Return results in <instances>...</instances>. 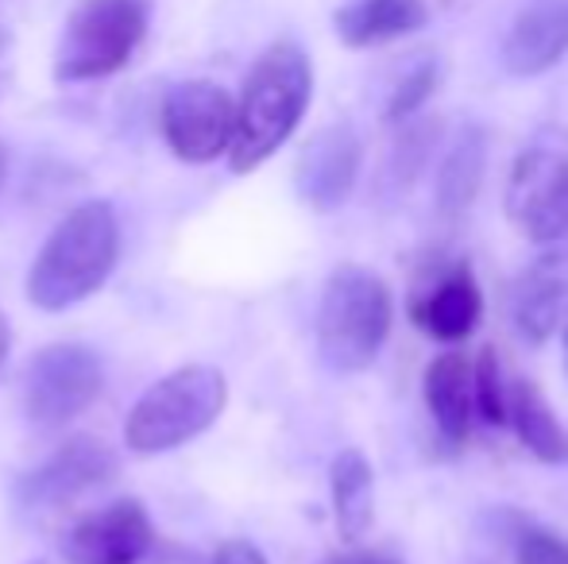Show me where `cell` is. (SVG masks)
<instances>
[{
	"label": "cell",
	"mask_w": 568,
	"mask_h": 564,
	"mask_svg": "<svg viewBox=\"0 0 568 564\" xmlns=\"http://www.w3.org/2000/svg\"><path fill=\"white\" fill-rule=\"evenodd\" d=\"M314 93V70L298 43H271L255 59L244 93L236 101V129L229 143V163L236 174L267 163L306 116Z\"/></svg>",
	"instance_id": "cell-1"
},
{
	"label": "cell",
	"mask_w": 568,
	"mask_h": 564,
	"mask_svg": "<svg viewBox=\"0 0 568 564\" xmlns=\"http://www.w3.org/2000/svg\"><path fill=\"white\" fill-rule=\"evenodd\" d=\"M120 256V225L109 202H85L47 236L28 271V298L39 309H70L113 275Z\"/></svg>",
	"instance_id": "cell-2"
},
{
	"label": "cell",
	"mask_w": 568,
	"mask_h": 564,
	"mask_svg": "<svg viewBox=\"0 0 568 564\" xmlns=\"http://www.w3.org/2000/svg\"><path fill=\"white\" fill-rule=\"evenodd\" d=\"M390 290L375 271L359 264H341L329 275L317 306V348L333 371H364L379 356L390 332Z\"/></svg>",
	"instance_id": "cell-3"
},
{
	"label": "cell",
	"mask_w": 568,
	"mask_h": 564,
	"mask_svg": "<svg viewBox=\"0 0 568 564\" xmlns=\"http://www.w3.org/2000/svg\"><path fill=\"white\" fill-rule=\"evenodd\" d=\"M229 402V383L210 363H190L140 394L124 422V444L140 457L171 452L202 437L221 418Z\"/></svg>",
	"instance_id": "cell-4"
},
{
	"label": "cell",
	"mask_w": 568,
	"mask_h": 564,
	"mask_svg": "<svg viewBox=\"0 0 568 564\" xmlns=\"http://www.w3.org/2000/svg\"><path fill=\"white\" fill-rule=\"evenodd\" d=\"M148 35V0H85L67 20L54 54L62 82H98L132 62Z\"/></svg>",
	"instance_id": "cell-5"
},
{
	"label": "cell",
	"mask_w": 568,
	"mask_h": 564,
	"mask_svg": "<svg viewBox=\"0 0 568 564\" xmlns=\"http://www.w3.org/2000/svg\"><path fill=\"white\" fill-rule=\"evenodd\" d=\"M105 368L85 345H51L31 360L23 379V410L36 425L59 429L98 402Z\"/></svg>",
	"instance_id": "cell-6"
},
{
	"label": "cell",
	"mask_w": 568,
	"mask_h": 564,
	"mask_svg": "<svg viewBox=\"0 0 568 564\" xmlns=\"http://www.w3.org/2000/svg\"><path fill=\"white\" fill-rule=\"evenodd\" d=\"M159 129L163 140L182 163H213L229 151L232 129H236V101L225 85L205 82H179L163 98L159 109Z\"/></svg>",
	"instance_id": "cell-7"
},
{
	"label": "cell",
	"mask_w": 568,
	"mask_h": 564,
	"mask_svg": "<svg viewBox=\"0 0 568 564\" xmlns=\"http://www.w3.org/2000/svg\"><path fill=\"white\" fill-rule=\"evenodd\" d=\"M507 213L534 240H568V158L554 147L526 151L510 171Z\"/></svg>",
	"instance_id": "cell-8"
},
{
	"label": "cell",
	"mask_w": 568,
	"mask_h": 564,
	"mask_svg": "<svg viewBox=\"0 0 568 564\" xmlns=\"http://www.w3.org/2000/svg\"><path fill=\"white\" fill-rule=\"evenodd\" d=\"M116 475V452L98 437H70L59 452L23 475L20 495L28 506H67L85 491L101 488Z\"/></svg>",
	"instance_id": "cell-9"
},
{
	"label": "cell",
	"mask_w": 568,
	"mask_h": 564,
	"mask_svg": "<svg viewBox=\"0 0 568 564\" xmlns=\"http://www.w3.org/2000/svg\"><path fill=\"white\" fill-rule=\"evenodd\" d=\"M155 542V530L135 499L109 503L105 511L85 514L62 542L67 564H135Z\"/></svg>",
	"instance_id": "cell-10"
},
{
	"label": "cell",
	"mask_w": 568,
	"mask_h": 564,
	"mask_svg": "<svg viewBox=\"0 0 568 564\" xmlns=\"http://www.w3.org/2000/svg\"><path fill=\"white\" fill-rule=\"evenodd\" d=\"M510 321L518 337L541 345L568 321V252L554 248L538 256L510 286Z\"/></svg>",
	"instance_id": "cell-11"
},
{
	"label": "cell",
	"mask_w": 568,
	"mask_h": 564,
	"mask_svg": "<svg viewBox=\"0 0 568 564\" xmlns=\"http://www.w3.org/2000/svg\"><path fill=\"white\" fill-rule=\"evenodd\" d=\"M568 51V0H530L503 39V66L515 78L546 74Z\"/></svg>",
	"instance_id": "cell-12"
},
{
	"label": "cell",
	"mask_w": 568,
	"mask_h": 564,
	"mask_svg": "<svg viewBox=\"0 0 568 564\" xmlns=\"http://www.w3.org/2000/svg\"><path fill=\"white\" fill-rule=\"evenodd\" d=\"M359 174V140L348 124L317 132L298 163V194L314 209H337Z\"/></svg>",
	"instance_id": "cell-13"
},
{
	"label": "cell",
	"mask_w": 568,
	"mask_h": 564,
	"mask_svg": "<svg viewBox=\"0 0 568 564\" xmlns=\"http://www.w3.org/2000/svg\"><path fill=\"white\" fill-rule=\"evenodd\" d=\"M429 8L426 0H348V4L337 8V35L344 47H383L395 43L403 35H414V31L426 23Z\"/></svg>",
	"instance_id": "cell-14"
},
{
	"label": "cell",
	"mask_w": 568,
	"mask_h": 564,
	"mask_svg": "<svg viewBox=\"0 0 568 564\" xmlns=\"http://www.w3.org/2000/svg\"><path fill=\"white\" fill-rule=\"evenodd\" d=\"M479 309H484V298H479V286L471 279L468 267H456V271L442 275L434 286L426 290V298L414 306V317L418 325L437 340H464L479 321Z\"/></svg>",
	"instance_id": "cell-15"
},
{
	"label": "cell",
	"mask_w": 568,
	"mask_h": 564,
	"mask_svg": "<svg viewBox=\"0 0 568 564\" xmlns=\"http://www.w3.org/2000/svg\"><path fill=\"white\" fill-rule=\"evenodd\" d=\"M329 488H333V519L348 545H356L359 537H367L375 519V480L372 464L359 449L337 452L329 468Z\"/></svg>",
	"instance_id": "cell-16"
},
{
	"label": "cell",
	"mask_w": 568,
	"mask_h": 564,
	"mask_svg": "<svg viewBox=\"0 0 568 564\" xmlns=\"http://www.w3.org/2000/svg\"><path fill=\"white\" fill-rule=\"evenodd\" d=\"M426 402L434 414L437 429L449 441H464L471 422H476V407H471V363L456 352H445L429 363L426 371Z\"/></svg>",
	"instance_id": "cell-17"
},
{
	"label": "cell",
	"mask_w": 568,
	"mask_h": 564,
	"mask_svg": "<svg viewBox=\"0 0 568 564\" xmlns=\"http://www.w3.org/2000/svg\"><path fill=\"white\" fill-rule=\"evenodd\" d=\"M507 422L515 425L518 441L546 464H568V433L549 410V402L534 391V383L515 379L507 383Z\"/></svg>",
	"instance_id": "cell-18"
},
{
	"label": "cell",
	"mask_w": 568,
	"mask_h": 564,
	"mask_svg": "<svg viewBox=\"0 0 568 564\" xmlns=\"http://www.w3.org/2000/svg\"><path fill=\"white\" fill-rule=\"evenodd\" d=\"M484 163H487V143L476 129H464L460 140L453 143L449 158L442 166V178H437V213L449 225H460L471 213L479 194V182H484Z\"/></svg>",
	"instance_id": "cell-19"
},
{
	"label": "cell",
	"mask_w": 568,
	"mask_h": 564,
	"mask_svg": "<svg viewBox=\"0 0 568 564\" xmlns=\"http://www.w3.org/2000/svg\"><path fill=\"white\" fill-rule=\"evenodd\" d=\"M471 407L487 425H507V379L491 352L479 356L471 368Z\"/></svg>",
	"instance_id": "cell-20"
},
{
	"label": "cell",
	"mask_w": 568,
	"mask_h": 564,
	"mask_svg": "<svg viewBox=\"0 0 568 564\" xmlns=\"http://www.w3.org/2000/svg\"><path fill=\"white\" fill-rule=\"evenodd\" d=\"M434 85H437V62H434V59L414 62V66L406 70L403 78H398L395 90H390V101H387V121H395V124L410 121V116L418 113V109L429 101V93H434Z\"/></svg>",
	"instance_id": "cell-21"
},
{
	"label": "cell",
	"mask_w": 568,
	"mask_h": 564,
	"mask_svg": "<svg viewBox=\"0 0 568 564\" xmlns=\"http://www.w3.org/2000/svg\"><path fill=\"white\" fill-rule=\"evenodd\" d=\"M518 564H568V542L554 530H526L518 537Z\"/></svg>",
	"instance_id": "cell-22"
},
{
	"label": "cell",
	"mask_w": 568,
	"mask_h": 564,
	"mask_svg": "<svg viewBox=\"0 0 568 564\" xmlns=\"http://www.w3.org/2000/svg\"><path fill=\"white\" fill-rule=\"evenodd\" d=\"M213 564H267V557H263L260 550H255L252 542H225L217 550V557H213Z\"/></svg>",
	"instance_id": "cell-23"
},
{
	"label": "cell",
	"mask_w": 568,
	"mask_h": 564,
	"mask_svg": "<svg viewBox=\"0 0 568 564\" xmlns=\"http://www.w3.org/2000/svg\"><path fill=\"white\" fill-rule=\"evenodd\" d=\"M333 564H398V561L383 557V553H348V557H341Z\"/></svg>",
	"instance_id": "cell-24"
},
{
	"label": "cell",
	"mask_w": 568,
	"mask_h": 564,
	"mask_svg": "<svg viewBox=\"0 0 568 564\" xmlns=\"http://www.w3.org/2000/svg\"><path fill=\"white\" fill-rule=\"evenodd\" d=\"M8 340H12V332H8V321H4V314H0V363H4V352H8Z\"/></svg>",
	"instance_id": "cell-25"
},
{
	"label": "cell",
	"mask_w": 568,
	"mask_h": 564,
	"mask_svg": "<svg viewBox=\"0 0 568 564\" xmlns=\"http://www.w3.org/2000/svg\"><path fill=\"white\" fill-rule=\"evenodd\" d=\"M4 174H8V155H4V147H0V186H4Z\"/></svg>",
	"instance_id": "cell-26"
},
{
	"label": "cell",
	"mask_w": 568,
	"mask_h": 564,
	"mask_svg": "<svg viewBox=\"0 0 568 564\" xmlns=\"http://www.w3.org/2000/svg\"><path fill=\"white\" fill-rule=\"evenodd\" d=\"M565 363H568V321H565Z\"/></svg>",
	"instance_id": "cell-27"
}]
</instances>
